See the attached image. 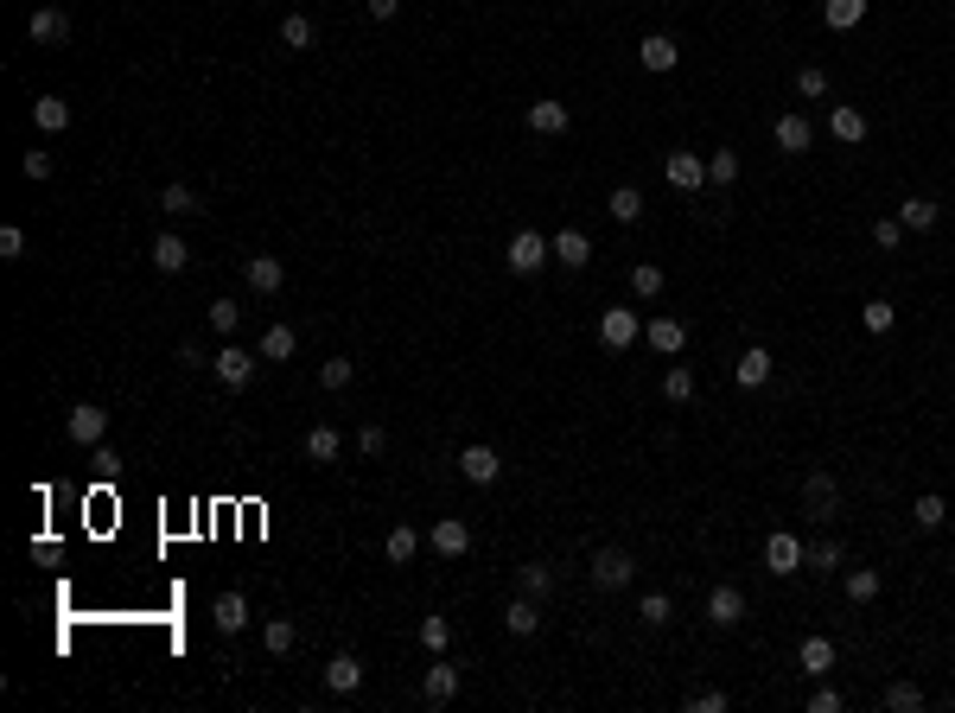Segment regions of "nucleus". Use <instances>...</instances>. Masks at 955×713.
Returning a JSON list of instances; mask_svg holds the SVG:
<instances>
[{
    "mask_svg": "<svg viewBox=\"0 0 955 713\" xmlns=\"http://www.w3.org/2000/svg\"><path fill=\"white\" fill-rule=\"evenodd\" d=\"M548 262H554V249H548L542 230H516L510 249H503V268H510V274H542Z\"/></svg>",
    "mask_w": 955,
    "mask_h": 713,
    "instance_id": "obj_1",
    "label": "nucleus"
},
{
    "mask_svg": "<svg viewBox=\"0 0 955 713\" xmlns=\"http://www.w3.org/2000/svg\"><path fill=\"white\" fill-rule=\"evenodd\" d=\"M637 338H644V319H637L631 306H605L599 312V344L605 351H631Z\"/></svg>",
    "mask_w": 955,
    "mask_h": 713,
    "instance_id": "obj_2",
    "label": "nucleus"
},
{
    "mask_svg": "<svg viewBox=\"0 0 955 713\" xmlns=\"http://www.w3.org/2000/svg\"><path fill=\"white\" fill-rule=\"evenodd\" d=\"M803 516H815V523H835V516H841V484L828 472H809L803 478Z\"/></svg>",
    "mask_w": 955,
    "mask_h": 713,
    "instance_id": "obj_3",
    "label": "nucleus"
},
{
    "mask_svg": "<svg viewBox=\"0 0 955 713\" xmlns=\"http://www.w3.org/2000/svg\"><path fill=\"white\" fill-rule=\"evenodd\" d=\"M631 580H637V561L624 548H599L593 554V586L599 593H618V586H631Z\"/></svg>",
    "mask_w": 955,
    "mask_h": 713,
    "instance_id": "obj_4",
    "label": "nucleus"
},
{
    "mask_svg": "<svg viewBox=\"0 0 955 713\" xmlns=\"http://www.w3.org/2000/svg\"><path fill=\"white\" fill-rule=\"evenodd\" d=\"M64 433H71L77 446H102V433H109V408H96V402H77L71 414H64Z\"/></svg>",
    "mask_w": 955,
    "mask_h": 713,
    "instance_id": "obj_5",
    "label": "nucleus"
},
{
    "mask_svg": "<svg viewBox=\"0 0 955 713\" xmlns=\"http://www.w3.org/2000/svg\"><path fill=\"white\" fill-rule=\"evenodd\" d=\"M211 370H217L223 389H249V382H255V357L242 351V344H223V351L211 357Z\"/></svg>",
    "mask_w": 955,
    "mask_h": 713,
    "instance_id": "obj_6",
    "label": "nucleus"
},
{
    "mask_svg": "<svg viewBox=\"0 0 955 713\" xmlns=\"http://www.w3.org/2000/svg\"><path fill=\"white\" fill-rule=\"evenodd\" d=\"M26 39L32 45H64V39H71V13H64V7H32Z\"/></svg>",
    "mask_w": 955,
    "mask_h": 713,
    "instance_id": "obj_7",
    "label": "nucleus"
},
{
    "mask_svg": "<svg viewBox=\"0 0 955 713\" xmlns=\"http://www.w3.org/2000/svg\"><path fill=\"white\" fill-rule=\"evenodd\" d=\"M637 64H644V71H675V64H682V45L669 39V32H644V45H637Z\"/></svg>",
    "mask_w": 955,
    "mask_h": 713,
    "instance_id": "obj_8",
    "label": "nucleus"
},
{
    "mask_svg": "<svg viewBox=\"0 0 955 713\" xmlns=\"http://www.w3.org/2000/svg\"><path fill=\"white\" fill-rule=\"evenodd\" d=\"M427 542H433V554H440V561H459V554H472V529H465L459 516H440Z\"/></svg>",
    "mask_w": 955,
    "mask_h": 713,
    "instance_id": "obj_9",
    "label": "nucleus"
},
{
    "mask_svg": "<svg viewBox=\"0 0 955 713\" xmlns=\"http://www.w3.org/2000/svg\"><path fill=\"white\" fill-rule=\"evenodd\" d=\"M764 567H771V573H777V580H790V573H796V567H803V542H796V535H790V529H777V535H771V542H764Z\"/></svg>",
    "mask_w": 955,
    "mask_h": 713,
    "instance_id": "obj_10",
    "label": "nucleus"
},
{
    "mask_svg": "<svg viewBox=\"0 0 955 713\" xmlns=\"http://www.w3.org/2000/svg\"><path fill=\"white\" fill-rule=\"evenodd\" d=\"M421 701H427V707L459 701V669H453V663H427V675H421Z\"/></svg>",
    "mask_w": 955,
    "mask_h": 713,
    "instance_id": "obj_11",
    "label": "nucleus"
},
{
    "mask_svg": "<svg viewBox=\"0 0 955 713\" xmlns=\"http://www.w3.org/2000/svg\"><path fill=\"white\" fill-rule=\"evenodd\" d=\"M771 141L784 147V153H809L815 147V128H809V115L803 109H790V115H777V128H771Z\"/></svg>",
    "mask_w": 955,
    "mask_h": 713,
    "instance_id": "obj_12",
    "label": "nucleus"
},
{
    "mask_svg": "<svg viewBox=\"0 0 955 713\" xmlns=\"http://www.w3.org/2000/svg\"><path fill=\"white\" fill-rule=\"evenodd\" d=\"M663 179H669L675 191H701V185H707V160H701V153H669V160H663Z\"/></svg>",
    "mask_w": 955,
    "mask_h": 713,
    "instance_id": "obj_13",
    "label": "nucleus"
},
{
    "mask_svg": "<svg viewBox=\"0 0 955 713\" xmlns=\"http://www.w3.org/2000/svg\"><path fill=\"white\" fill-rule=\"evenodd\" d=\"M459 472L472 478V484H497V472H503L497 446H484V440H478V446H465V452H459Z\"/></svg>",
    "mask_w": 955,
    "mask_h": 713,
    "instance_id": "obj_14",
    "label": "nucleus"
},
{
    "mask_svg": "<svg viewBox=\"0 0 955 713\" xmlns=\"http://www.w3.org/2000/svg\"><path fill=\"white\" fill-rule=\"evenodd\" d=\"M739 618H745V593H739V586H714V593H707V624L733 631Z\"/></svg>",
    "mask_w": 955,
    "mask_h": 713,
    "instance_id": "obj_15",
    "label": "nucleus"
},
{
    "mask_svg": "<svg viewBox=\"0 0 955 713\" xmlns=\"http://www.w3.org/2000/svg\"><path fill=\"white\" fill-rule=\"evenodd\" d=\"M828 134H835L841 147H860L873 128H866V115H860V109H847V102H835V109H828Z\"/></svg>",
    "mask_w": 955,
    "mask_h": 713,
    "instance_id": "obj_16",
    "label": "nucleus"
},
{
    "mask_svg": "<svg viewBox=\"0 0 955 713\" xmlns=\"http://www.w3.org/2000/svg\"><path fill=\"white\" fill-rule=\"evenodd\" d=\"M733 382H739V389H764V382H771V351H764V344H752V351H739V363H733Z\"/></svg>",
    "mask_w": 955,
    "mask_h": 713,
    "instance_id": "obj_17",
    "label": "nucleus"
},
{
    "mask_svg": "<svg viewBox=\"0 0 955 713\" xmlns=\"http://www.w3.org/2000/svg\"><path fill=\"white\" fill-rule=\"evenodd\" d=\"M325 688H332V694H357V688H363V663H357L351 650H338L332 663H325Z\"/></svg>",
    "mask_w": 955,
    "mask_h": 713,
    "instance_id": "obj_18",
    "label": "nucleus"
},
{
    "mask_svg": "<svg viewBox=\"0 0 955 713\" xmlns=\"http://www.w3.org/2000/svg\"><path fill=\"white\" fill-rule=\"evenodd\" d=\"M523 121H529L535 134H567V128H573V109H567V102H529Z\"/></svg>",
    "mask_w": 955,
    "mask_h": 713,
    "instance_id": "obj_19",
    "label": "nucleus"
},
{
    "mask_svg": "<svg viewBox=\"0 0 955 713\" xmlns=\"http://www.w3.org/2000/svg\"><path fill=\"white\" fill-rule=\"evenodd\" d=\"M153 268H160V274H185V268H191L185 236H172V230H166V236H153Z\"/></svg>",
    "mask_w": 955,
    "mask_h": 713,
    "instance_id": "obj_20",
    "label": "nucleus"
},
{
    "mask_svg": "<svg viewBox=\"0 0 955 713\" xmlns=\"http://www.w3.org/2000/svg\"><path fill=\"white\" fill-rule=\"evenodd\" d=\"M548 249H554V262H561V268H586V262H593V242H586V230H561Z\"/></svg>",
    "mask_w": 955,
    "mask_h": 713,
    "instance_id": "obj_21",
    "label": "nucleus"
},
{
    "mask_svg": "<svg viewBox=\"0 0 955 713\" xmlns=\"http://www.w3.org/2000/svg\"><path fill=\"white\" fill-rule=\"evenodd\" d=\"M249 287L268 300V293H281V287H287V268L274 262V255H249Z\"/></svg>",
    "mask_w": 955,
    "mask_h": 713,
    "instance_id": "obj_22",
    "label": "nucleus"
},
{
    "mask_svg": "<svg viewBox=\"0 0 955 713\" xmlns=\"http://www.w3.org/2000/svg\"><path fill=\"white\" fill-rule=\"evenodd\" d=\"M796 663H803V675H815V682H822V675L835 669V643H828V637H803Z\"/></svg>",
    "mask_w": 955,
    "mask_h": 713,
    "instance_id": "obj_23",
    "label": "nucleus"
},
{
    "mask_svg": "<svg viewBox=\"0 0 955 713\" xmlns=\"http://www.w3.org/2000/svg\"><path fill=\"white\" fill-rule=\"evenodd\" d=\"M503 624H510L516 637H535V631H542V605H535L529 593H523V599H510V605H503Z\"/></svg>",
    "mask_w": 955,
    "mask_h": 713,
    "instance_id": "obj_24",
    "label": "nucleus"
},
{
    "mask_svg": "<svg viewBox=\"0 0 955 713\" xmlns=\"http://www.w3.org/2000/svg\"><path fill=\"white\" fill-rule=\"evenodd\" d=\"M338 452H344V433L338 427H312L306 433V459L312 465H338Z\"/></svg>",
    "mask_w": 955,
    "mask_h": 713,
    "instance_id": "obj_25",
    "label": "nucleus"
},
{
    "mask_svg": "<svg viewBox=\"0 0 955 713\" xmlns=\"http://www.w3.org/2000/svg\"><path fill=\"white\" fill-rule=\"evenodd\" d=\"M644 338H650V351H663V357H675V351L688 344L682 319H650V325H644Z\"/></svg>",
    "mask_w": 955,
    "mask_h": 713,
    "instance_id": "obj_26",
    "label": "nucleus"
},
{
    "mask_svg": "<svg viewBox=\"0 0 955 713\" xmlns=\"http://www.w3.org/2000/svg\"><path fill=\"white\" fill-rule=\"evenodd\" d=\"M211 624H217L223 637H236L242 624H249V599H242V593H223V599H217V612H211Z\"/></svg>",
    "mask_w": 955,
    "mask_h": 713,
    "instance_id": "obj_27",
    "label": "nucleus"
},
{
    "mask_svg": "<svg viewBox=\"0 0 955 713\" xmlns=\"http://www.w3.org/2000/svg\"><path fill=\"white\" fill-rule=\"evenodd\" d=\"M32 121H39V134H64V128H71V102L39 96V102H32Z\"/></svg>",
    "mask_w": 955,
    "mask_h": 713,
    "instance_id": "obj_28",
    "label": "nucleus"
},
{
    "mask_svg": "<svg viewBox=\"0 0 955 713\" xmlns=\"http://www.w3.org/2000/svg\"><path fill=\"white\" fill-rule=\"evenodd\" d=\"M936 217H943V211H936V198H905V204H898V223H905V230H917V236L936 230Z\"/></svg>",
    "mask_w": 955,
    "mask_h": 713,
    "instance_id": "obj_29",
    "label": "nucleus"
},
{
    "mask_svg": "<svg viewBox=\"0 0 955 713\" xmlns=\"http://www.w3.org/2000/svg\"><path fill=\"white\" fill-rule=\"evenodd\" d=\"M516 586H523L529 599H548L554 593V567L548 561H523V567H516Z\"/></svg>",
    "mask_w": 955,
    "mask_h": 713,
    "instance_id": "obj_30",
    "label": "nucleus"
},
{
    "mask_svg": "<svg viewBox=\"0 0 955 713\" xmlns=\"http://www.w3.org/2000/svg\"><path fill=\"white\" fill-rule=\"evenodd\" d=\"M822 20H828V32H854V26L866 20V0H828Z\"/></svg>",
    "mask_w": 955,
    "mask_h": 713,
    "instance_id": "obj_31",
    "label": "nucleus"
},
{
    "mask_svg": "<svg viewBox=\"0 0 955 713\" xmlns=\"http://www.w3.org/2000/svg\"><path fill=\"white\" fill-rule=\"evenodd\" d=\"M841 586H847V605H873L879 599V573L873 567H847Z\"/></svg>",
    "mask_w": 955,
    "mask_h": 713,
    "instance_id": "obj_32",
    "label": "nucleus"
},
{
    "mask_svg": "<svg viewBox=\"0 0 955 713\" xmlns=\"http://www.w3.org/2000/svg\"><path fill=\"white\" fill-rule=\"evenodd\" d=\"M382 554H389L395 567H402V561H414V554H421V529L395 523V529H389V542H382Z\"/></svg>",
    "mask_w": 955,
    "mask_h": 713,
    "instance_id": "obj_33",
    "label": "nucleus"
},
{
    "mask_svg": "<svg viewBox=\"0 0 955 713\" xmlns=\"http://www.w3.org/2000/svg\"><path fill=\"white\" fill-rule=\"evenodd\" d=\"M605 211H612L618 223H637V217H644V191H637V185H618L612 198H605Z\"/></svg>",
    "mask_w": 955,
    "mask_h": 713,
    "instance_id": "obj_34",
    "label": "nucleus"
},
{
    "mask_svg": "<svg viewBox=\"0 0 955 713\" xmlns=\"http://www.w3.org/2000/svg\"><path fill=\"white\" fill-rule=\"evenodd\" d=\"M841 561H847L841 542H809V548H803V567H809V573H841Z\"/></svg>",
    "mask_w": 955,
    "mask_h": 713,
    "instance_id": "obj_35",
    "label": "nucleus"
},
{
    "mask_svg": "<svg viewBox=\"0 0 955 713\" xmlns=\"http://www.w3.org/2000/svg\"><path fill=\"white\" fill-rule=\"evenodd\" d=\"M160 211H166V217H198L204 204H198V191H191V185H166V191H160Z\"/></svg>",
    "mask_w": 955,
    "mask_h": 713,
    "instance_id": "obj_36",
    "label": "nucleus"
},
{
    "mask_svg": "<svg viewBox=\"0 0 955 713\" xmlns=\"http://www.w3.org/2000/svg\"><path fill=\"white\" fill-rule=\"evenodd\" d=\"M312 39H319V32H312L306 13H287V20H281V45L287 51H312Z\"/></svg>",
    "mask_w": 955,
    "mask_h": 713,
    "instance_id": "obj_37",
    "label": "nucleus"
},
{
    "mask_svg": "<svg viewBox=\"0 0 955 713\" xmlns=\"http://www.w3.org/2000/svg\"><path fill=\"white\" fill-rule=\"evenodd\" d=\"M943 516H949V503L936 497V491H924V497L911 503V523H917V529H943Z\"/></svg>",
    "mask_w": 955,
    "mask_h": 713,
    "instance_id": "obj_38",
    "label": "nucleus"
},
{
    "mask_svg": "<svg viewBox=\"0 0 955 713\" xmlns=\"http://www.w3.org/2000/svg\"><path fill=\"white\" fill-rule=\"evenodd\" d=\"M262 357L268 363H293V325H268V332H262Z\"/></svg>",
    "mask_w": 955,
    "mask_h": 713,
    "instance_id": "obj_39",
    "label": "nucleus"
},
{
    "mask_svg": "<svg viewBox=\"0 0 955 713\" xmlns=\"http://www.w3.org/2000/svg\"><path fill=\"white\" fill-rule=\"evenodd\" d=\"M421 643L433 656H446V643H453V624H446V612H427L421 618Z\"/></svg>",
    "mask_w": 955,
    "mask_h": 713,
    "instance_id": "obj_40",
    "label": "nucleus"
},
{
    "mask_svg": "<svg viewBox=\"0 0 955 713\" xmlns=\"http://www.w3.org/2000/svg\"><path fill=\"white\" fill-rule=\"evenodd\" d=\"M262 643H268L274 656H287L293 643H300V631H293V618H268V624H262Z\"/></svg>",
    "mask_w": 955,
    "mask_h": 713,
    "instance_id": "obj_41",
    "label": "nucleus"
},
{
    "mask_svg": "<svg viewBox=\"0 0 955 713\" xmlns=\"http://www.w3.org/2000/svg\"><path fill=\"white\" fill-rule=\"evenodd\" d=\"M796 96H803V102H822L828 96V71H822V64H803V71H796Z\"/></svg>",
    "mask_w": 955,
    "mask_h": 713,
    "instance_id": "obj_42",
    "label": "nucleus"
},
{
    "mask_svg": "<svg viewBox=\"0 0 955 713\" xmlns=\"http://www.w3.org/2000/svg\"><path fill=\"white\" fill-rule=\"evenodd\" d=\"M631 293H637V300H656V293H663V268H656V262H637V268H631Z\"/></svg>",
    "mask_w": 955,
    "mask_h": 713,
    "instance_id": "obj_43",
    "label": "nucleus"
},
{
    "mask_svg": "<svg viewBox=\"0 0 955 713\" xmlns=\"http://www.w3.org/2000/svg\"><path fill=\"white\" fill-rule=\"evenodd\" d=\"M885 707H892V713H917V707H924V688H917V682H892V688H885Z\"/></svg>",
    "mask_w": 955,
    "mask_h": 713,
    "instance_id": "obj_44",
    "label": "nucleus"
},
{
    "mask_svg": "<svg viewBox=\"0 0 955 713\" xmlns=\"http://www.w3.org/2000/svg\"><path fill=\"white\" fill-rule=\"evenodd\" d=\"M707 179H714V185H733V179H739V153H733V147L707 153Z\"/></svg>",
    "mask_w": 955,
    "mask_h": 713,
    "instance_id": "obj_45",
    "label": "nucleus"
},
{
    "mask_svg": "<svg viewBox=\"0 0 955 713\" xmlns=\"http://www.w3.org/2000/svg\"><path fill=\"white\" fill-rule=\"evenodd\" d=\"M351 376H357L351 357H325V363H319V382H325V389H351Z\"/></svg>",
    "mask_w": 955,
    "mask_h": 713,
    "instance_id": "obj_46",
    "label": "nucleus"
},
{
    "mask_svg": "<svg viewBox=\"0 0 955 713\" xmlns=\"http://www.w3.org/2000/svg\"><path fill=\"white\" fill-rule=\"evenodd\" d=\"M637 612H644V624H650V631H663V624L675 618V599H669V593H650L644 605H637Z\"/></svg>",
    "mask_w": 955,
    "mask_h": 713,
    "instance_id": "obj_47",
    "label": "nucleus"
},
{
    "mask_svg": "<svg viewBox=\"0 0 955 713\" xmlns=\"http://www.w3.org/2000/svg\"><path fill=\"white\" fill-rule=\"evenodd\" d=\"M860 325H866V332H892V325H898V312H892V300H866V312H860Z\"/></svg>",
    "mask_w": 955,
    "mask_h": 713,
    "instance_id": "obj_48",
    "label": "nucleus"
},
{
    "mask_svg": "<svg viewBox=\"0 0 955 713\" xmlns=\"http://www.w3.org/2000/svg\"><path fill=\"white\" fill-rule=\"evenodd\" d=\"M20 255H26V230L7 223V230H0V262H20Z\"/></svg>",
    "mask_w": 955,
    "mask_h": 713,
    "instance_id": "obj_49",
    "label": "nucleus"
},
{
    "mask_svg": "<svg viewBox=\"0 0 955 713\" xmlns=\"http://www.w3.org/2000/svg\"><path fill=\"white\" fill-rule=\"evenodd\" d=\"M211 325H217V332H236V325H242V306H236V300H211Z\"/></svg>",
    "mask_w": 955,
    "mask_h": 713,
    "instance_id": "obj_50",
    "label": "nucleus"
},
{
    "mask_svg": "<svg viewBox=\"0 0 955 713\" xmlns=\"http://www.w3.org/2000/svg\"><path fill=\"white\" fill-rule=\"evenodd\" d=\"M688 713H726V688H701V694H688Z\"/></svg>",
    "mask_w": 955,
    "mask_h": 713,
    "instance_id": "obj_51",
    "label": "nucleus"
},
{
    "mask_svg": "<svg viewBox=\"0 0 955 713\" xmlns=\"http://www.w3.org/2000/svg\"><path fill=\"white\" fill-rule=\"evenodd\" d=\"M663 395H669V402H688V395H694V376H688V370H669V376H663Z\"/></svg>",
    "mask_w": 955,
    "mask_h": 713,
    "instance_id": "obj_52",
    "label": "nucleus"
},
{
    "mask_svg": "<svg viewBox=\"0 0 955 713\" xmlns=\"http://www.w3.org/2000/svg\"><path fill=\"white\" fill-rule=\"evenodd\" d=\"M873 242H879V249H898V242H905V223H898V217L873 223Z\"/></svg>",
    "mask_w": 955,
    "mask_h": 713,
    "instance_id": "obj_53",
    "label": "nucleus"
},
{
    "mask_svg": "<svg viewBox=\"0 0 955 713\" xmlns=\"http://www.w3.org/2000/svg\"><path fill=\"white\" fill-rule=\"evenodd\" d=\"M803 713H841V694H835V688H815L809 701H803Z\"/></svg>",
    "mask_w": 955,
    "mask_h": 713,
    "instance_id": "obj_54",
    "label": "nucleus"
},
{
    "mask_svg": "<svg viewBox=\"0 0 955 713\" xmlns=\"http://www.w3.org/2000/svg\"><path fill=\"white\" fill-rule=\"evenodd\" d=\"M20 172H26V179H51V153H39V147H32L26 160H20Z\"/></svg>",
    "mask_w": 955,
    "mask_h": 713,
    "instance_id": "obj_55",
    "label": "nucleus"
},
{
    "mask_svg": "<svg viewBox=\"0 0 955 713\" xmlns=\"http://www.w3.org/2000/svg\"><path fill=\"white\" fill-rule=\"evenodd\" d=\"M382 446H389V433H382L376 421H370V427H363V433H357V452H370V459H376V452H382Z\"/></svg>",
    "mask_w": 955,
    "mask_h": 713,
    "instance_id": "obj_56",
    "label": "nucleus"
},
{
    "mask_svg": "<svg viewBox=\"0 0 955 713\" xmlns=\"http://www.w3.org/2000/svg\"><path fill=\"white\" fill-rule=\"evenodd\" d=\"M395 7H402V0H370V20H395Z\"/></svg>",
    "mask_w": 955,
    "mask_h": 713,
    "instance_id": "obj_57",
    "label": "nucleus"
}]
</instances>
